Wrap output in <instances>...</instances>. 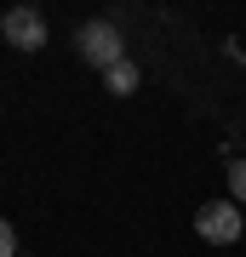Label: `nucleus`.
I'll return each instance as SVG.
<instances>
[{"mask_svg": "<svg viewBox=\"0 0 246 257\" xmlns=\"http://www.w3.org/2000/svg\"><path fill=\"white\" fill-rule=\"evenodd\" d=\"M18 257H23V251H18Z\"/></svg>", "mask_w": 246, "mask_h": 257, "instance_id": "6e6552de", "label": "nucleus"}, {"mask_svg": "<svg viewBox=\"0 0 246 257\" xmlns=\"http://www.w3.org/2000/svg\"><path fill=\"white\" fill-rule=\"evenodd\" d=\"M195 234H201L206 246H235V240L246 234V211L235 200H206L201 211H195Z\"/></svg>", "mask_w": 246, "mask_h": 257, "instance_id": "f03ea898", "label": "nucleus"}, {"mask_svg": "<svg viewBox=\"0 0 246 257\" xmlns=\"http://www.w3.org/2000/svg\"><path fill=\"white\" fill-rule=\"evenodd\" d=\"M0 35H6L18 52H40V46H46V18H40L35 6H12V12H6V29H0Z\"/></svg>", "mask_w": 246, "mask_h": 257, "instance_id": "7ed1b4c3", "label": "nucleus"}, {"mask_svg": "<svg viewBox=\"0 0 246 257\" xmlns=\"http://www.w3.org/2000/svg\"><path fill=\"white\" fill-rule=\"evenodd\" d=\"M0 29H6V12H0Z\"/></svg>", "mask_w": 246, "mask_h": 257, "instance_id": "0eeeda50", "label": "nucleus"}, {"mask_svg": "<svg viewBox=\"0 0 246 257\" xmlns=\"http://www.w3.org/2000/svg\"><path fill=\"white\" fill-rule=\"evenodd\" d=\"M103 86H109V92H115V97H132V92H137V86H143V69H137V63H132V57H120V63H115V69H103Z\"/></svg>", "mask_w": 246, "mask_h": 257, "instance_id": "20e7f679", "label": "nucleus"}, {"mask_svg": "<svg viewBox=\"0 0 246 257\" xmlns=\"http://www.w3.org/2000/svg\"><path fill=\"white\" fill-rule=\"evenodd\" d=\"M229 200L246 206V160H229Z\"/></svg>", "mask_w": 246, "mask_h": 257, "instance_id": "39448f33", "label": "nucleus"}, {"mask_svg": "<svg viewBox=\"0 0 246 257\" xmlns=\"http://www.w3.org/2000/svg\"><path fill=\"white\" fill-rule=\"evenodd\" d=\"M0 257H18V229L0 217Z\"/></svg>", "mask_w": 246, "mask_h": 257, "instance_id": "423d86ee", "label": "nucleus"}, {"mask_svg": "<svg viewBox=\"0 0 246 257\" xmlns=\"http://www.w3.org/2000/svg\"><path fill=\"white\" fill-rule=\"evenodd\" d=\"M74 52L103 74V69H115L120 57H126V40H120V29H115L109 18H86L80 29H74Z\"/></svg>", "mask_w": 246, "mask_h": 257, "instance_id": "f257e3e1", "label": "nucleus"}]
</instances>
